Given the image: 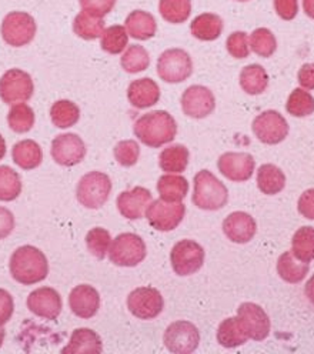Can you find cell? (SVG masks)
Instances as JSON below:
<instances>
[{
  "mask_svg": "<svg viewBox=\"0 0 314 354\" xmlns=\"http://www.w3.org/2000/svg\"><path fill=\"white\" fill-rule=\"evenodd\" d=\"M133 131L143 145L157 149L174 140L177 124L173 116L165 110H154L140 116L134 123Z\"/></svg>",
  "mask_w": 314,
  "mask_h": 354,
  "instance_id": "1",
  "label": "cell"
},
{
  "mask_svg": "<svg viewBox=\"0 0 314 354\" xmlns=\"http://www.w3.org/2000/svg\"><path fill=\"white\" fill-rule=\"evenodd\" d=\"M9 269L17 283L32 286L48 277L49 263L46 256L37 248L21 246L12 254Z\"/></svg>",
  "mask_w": 314,
  "mask_h": 354,
  "instance_id": "2",
  "label": "cell"
},
{
  "mask_svg": "<svg viewBox=\"0 0 314 354\" xmlns=\"http://www.w3.org/2000/svg\"><path fill=\"white\" fill-rule=\"evenodd\" d=\"M229 201V192L209 170H201L194 176L193 203L201 210H220Z\"/></svg>",
  "mask_w": 314,
  "mask_h": 354,
  "instance_id": "3",
  "label": "cell"
},
{
  "mask_svg": "<svg viewBox=\"0 0 314 354\" xmlns=\"http://www.w3.org/2000/svg\"><path fill=\"white\" fill-rule=\"evenodd\" d=\"M111 193L110 177L102 171L84 174L76 189V197L82 206L87 209H100Z\"/></svg>",
  "mask_w": 314,
  "mask_h": 354,
  "instance_id": "4",
  "label": "cell"
},
{
  "mask_svg": "<svg viewBox=\"0 0 314 354\" xmlns=\"http://www.w3.org/2000/svg\"><path fill=\"white\" fill-rule=\"evenodd\" d=\"M146 243L134 233L119 234L109 249L110 261L122 268H134L146 259Z\"/></svg>",
  "mask_w": 314,
  "mask_h": 354,
  "instance_id": "5",
  "label": "cell"
},
{
  "mask_svg": "<svg viewBox=\"0 0 314 354\" xmlns=\"http://www.w3.org/2000/svg\"><path fill=\"white\" fill-rule=\"evenodd\" d=\"M193 73L190 55L183 49H169L157 60V75L167 83H182Z\"/></svg>",
  "mask_w": 314,
  "mask_h": 354,
  "instance_id": "6",
  "label": "cell"
},
{
  "mask_svg": "<svg viewBox=\"0 0 314 354\" xmlns=\"http://www.w3.org/2000/svg\"><path fill=\"white\" fill-rule=\"evenodd\" d=\"M170 261L176 274L190 276L203 268L205 250L194 240H181L172 249Z\"/></svg>",
  "mask_w": 314,
  "mask_h": 354,
  "instance_id": "7",
  "label": "cell"
},
{
  "mask_svg": "<svg viewBox=\"0 0 314 354\" xmlns=\"http://www.w3.org/2000/svg\"><path fill=\"white\" fill-rule=\"evenodd\" d=\"M36 35V21L25 12L9 13L2 24V37L13 48H21L29 44Z\"/></svg>",
  "mask_w": 314,
  "mask_h": 354,
  "instance_id": "8",
  "label": "cell"
},
{
  "mask_svg": "<svg viewBox=\"0 0 314 354\" xmlns=\"http://www.w3.org/2000/svg\"><path fill=\"white\" fill-rule=\"evenodd\" d=\"M33 91L32 76L20 69H10L0 77V99L8 104L28 102Z\"/></svg>",
  "mask_w": 314,
  "mask_h": 354,
  "instance_id": "9",
  "label": "cell"
},
{
  "mask_svg": "<svg viewBox=\"0 0 314 354\" xmlns=\"http://www.w3.org/2000/svg\"><path fill=\"white\" fill-rule=\"evenodd\" d=\"M127 307L134 317L140 320H151L163 312L165 300L157 289L139 287L129 295Z\"/></svg>",
  "mask_w": 314,
  "mask_h": 354,
  "instance_id": "10",
  "label": "cell"
},
{
  "mask_svg": "<svg viewBox=\"0 0 314 354\" xmlns=\"http://www.w3.org/2000/svg\"><path fill=\"white\" fill-rule=\"evenodd\" d=\"M186 214V206L182 202H165V201H154L149 205L146 210V218L153 229L159 232H172L178 225Z\"/></svg>",
  "mask_w": 314,
  "mask_h": 354,
  "instance_id": "11",
  "label": "cell"
},
{
  "mask_svg": "<svg viewBox=\"0 0 314 354\" xmlns=\"http://www.w3.org/2000/svg\"><path fill=\"white\" fill-rule=\"evenodd\" d=\"M163 342L166 348L174 354H189L198 347L200 333L193 323L178 320L166 328Z\"/></svg>",
  "mask_w": 314,
  "mask_h": 354,
  "instance_id": "12",
  "label": "cell"
},
{
  "mask_svg": "<svg viewBox=\"0 0 314 354\" xmlns=\"http://www.w3.org/2000/svg\"><path fill=\"white\" fill-rule=\"evenodd\" d=\"M253 131L261 143L279 145L288 135V123L276 110H267L255 119Z\"/></svg>",
  "mask_w": 314,
  "mask_h": 354,
  "instance_id": "13",
  "label": "cell"
},
{
  "mask_svg": "<svg viewBox=\"0 0 314 354\" xmlns=\"http://www.w3.org/2000/svg\"><path fill=\"white\" fill-rule=\"evenodd\" d=\"M86 156L84 142L75 133H63L52 142V158L60 166H76Z\"/></svg>",
  "mask_w": 314,
  "mask_h": 354,
  "instance_id": "14",
  "label": "cell"
},
{
  "mask_svg": "<svg viewBox=\"0 0 314 354\" xmlns=\"http://www.w3.org/2000/svg\"><path fill=\"white\" fill-rule=\"evenodd\" d=\"M237 317L249 339L260 342L270 333V319L264 310L255 303H243L237 310Z\"/></svg>",
  "mask_w": 314,
  "mask_h": 354,
  "instance_id": "15",
  "label": "cell"
},
{
  "mask_svg": "<svg viewBox=\"0 0 314 354\" xmlns=\"http://www.w3.org/2000/svg\"><path fill=\"white\" fill-rule=\"evenodd\" d=\"M216 99L210 88L205 86H190L182 96V109L186 116L193 119H205L213 113Z\"/></svg>",
  "mask_w": 314,
  "mask_h": 354,
  "instance_id": "16",
  "label": "cell"
},
{
  "mask_svg": "<svg viewBox=\"0 0 314 354\" xmlns=\"http://www.w3.org/2000/svg\"><path fill=\"white\" fill-rule=\"evenodd\" d=\"M28 307L33 315L46 320H56L63 308V301L52 287H39L28 297Z\"/></svg>",
  "mask_w": 314,
  "mask_h": 354,
  "instance_id": "17",
  "label": "cell"
},
{
  "mask_svg": "<svg viewBox=\"0 0 314 354\" xmlns=\"http://www.w3.org/2000/svg\"><path fill=\"white\" fill-rule=\"evenodd\" d=\"M219 170L232 182L249 180L255 171V159L249 153H224L219 159Z\"/></svg>",
  "mask_w": 314,
  "mask_h": 354,
  "instance_id": "18",
  "label": "cell"
},
{
  "mask_svg": "<svg viewBox=\"0 0 314 354\" xmlns=\"http://www.w3.org/2000/svg\"><path fill=\"white\" fill-rule=\"evenodd\" d=\"M223 232L230 241L244 245V243H249L255 237L257 225L250 214L244 212H234L224 218Z\"/></svg>",
  "mask_w": 314,
  "mask_h": 354,
  "instance_id": "19",
  "label": "cell"
},
{
  "mask_svg": "<svg viewBox=\"0 0 314 354\" xmlns=\"http://www.w3.org/2000/svg\"><path fill=\"white\" fill-rule=\"evenodd\" d=\"M151 193L145 187H134L126 190L118 197V209L127 220H139L146 214L151 203Z\"/></svg>",
  "mask_w": 314,
  "mask_h": 354,
  "instance_id": "20",
  "label": "cell"
},
{
  "mask_svg": "<svg viewBox=\"0 0 314 354\" xmlns=\"http://www.w3.org/2000/svg\"><path fill=\"white\" fill-rule=\"evenodd\" d=\"M69 306L80 319H92L100 308V296L93 286L80 284L71 292Z\"/></svg>",
  "mask_w": 314,
  "mask_h": 354,
  "instance_id": "21",
  "label": "cell"
},
{
  "mask_svg": "<svg viewBox=\"0 0 314 354\" xmlns=\"http://www.w3.org/2000/svg\"><path fill=\"white\" fill-rule=\"evenodd\" d=\"M127 99L136 109H147L154 106L160 99V87L149 77L138 79L130 83L127 88Z\"/></svg>",
  "mask_w": 314,
  "mask_h": 354,
  "instance_id": "22",
  "label": "cell"
},
{
  "mask_svg": "<svg viewBox=\"0 0 314 354\" xmlns=\"http://www.w3.org/2000/svg\"><path fill=\"white\" fill-rule=\"evenodd\" d=\"M102 339L96 331L91 328H76L72 337L69 340V344L63 347V354H79V353H102Z\"/></svg>",
  "mask_w": 314,
  "mask_h": 354,
  "instance_id": "23",
  "label": "cell"
},
{
  "mask_svg": "<svg viewBox=\"0 0 314 354\" xmlns=\"http://www.w3.org/2000/svg\"><path fill=\"white\" fill-rule=\"evenodd\" d=\"M13 162L24 170H32L41 165L43 151L39 143L35 140H21L13 146L12 150Z\"/></svg>",
  "mask_w": 314,
  "mask_h": 354,
  "instance_id": "24",
  "label": "cell"
},
{
  "mask_svg": "<svg viewBox=\"0 0 314 354\" xmlns=\"http://www.w3.org/2000/svg\"><path fill=\"white\" fill-rule=\"evenodd\" d=\"M127 33L138 40H149L156 35L157 24L153 15L145 10H134L126 19Z\"/></svg>",
  "mask_w": 314,
  "mask_h": 354,
  "instance_id": "25",
  "label": "cell"
},
{
  "mask_svg": "<svg viewBox=\"0 0 314 354\" xmlns=\"http://www.w3.org/2000/svg\"><path fill=\"white\" fill-rule=\"evenodd\" d=\"M157 192H159L162 201L176 203L182 202L189 193V182L183 176L163 174L157 182Z\"/></svg>",
  "mask_w": 314,
  "mask_h": 354,
  "instance_id": "26",
  "label": "cell"
},
{
  "mask_svg": "<svg viewBox=\"0 0 314 354\" xmlns=\"http://www.w3.org/2000/svg\"><path fill=\"white\" fill-rule=\"evenodd\" d=\"M308 263L299 261V259L291 253V252H284L277 261V273L279 276L291 284H296L304 280L306 274L308 273Z\"/></svg>",
  "mask_w": 314,
  "mask_h": 354,
  "instance_id": "27",
  "label": "cell"
},
{
  "mask_svg": "<svg viewBox=\"0 0 314 354\" xmlns=\"http://www.w3.org/2000/svg\"><path fill=\"white\" fill-rule=\"evenodd\" d=\"M190 32L198 40H216L223 32V20L217 15L203 13L192 21Z\"/></svg>",
  "mask_w": 314,
  "mask_h": 354,
  "instance_id": "28",
  "label": "cell"
},
{
  "mask_svg": "<svg viewBox=\"0 0 314 354\" xmlns=\"http://www.w3.org/2000/svg\"><path fill=\"white\" fill-rule=\"evenodd\" d=\"M248 335L239 320V317H229L219 326L217 342L226 348H234L248 342Z\"/></svg>",
  "mask_w": 314,
  "mask_h": 354,
  "instance_id": "29",
  "label": "cell"
},
{
  "mask_svg": "<svg viewBox=\"0 0 314 354\" xmlns=\"http://www.w3.org/2000/svg\"><path fill=\"white\" fill-rule=\"evenodd\" d=\"M286 186V176L275 165H263L257 171V187L261 193L273 196L280 193Z\"/></svg>",
  "mask_w": 314,
  "mask_h": 354,
  "instance_id": "30",
  "label": "cell"
},
{
  "mask_svg": "<svg viewBox=\"0 0 314 354\" xmlns=\"http://www.w3.org/2000/svg\"><path fill=\"white\" fill-rule=\"evenodd\" d=\"M189 149L183 145H173L159 156V166L166 173H182L189 165Z\"/></svg>",
  "mask_w": 314,
  "mask_h": 354,
  "instance_id": "31",
  "label": "cell"
},
{
  "mask_svg": "<svg viewBox=\"0 0 314 354\" xmlns=\"http://www.w3.org/2000/svg\"><path fill=\"white\" fill-rule=\"evenodd\" d=\"M73 32L84 40L99 39L104 32V20H103V17H99V16H95L86 10H82L75 17Z\"/></svg>",
  "mask_w": 314,
  "mask_h": 354,
  "instance_id": "32",
  "label": "cell"
},
{
  "mask_svg": "<svg viewBox=\"0 0 314 354\" xmlns=\"http://www.w3.org/2000/svg\"><path fill=\"white\" fill-rule=\"evenodd\" d=\"M268 84V76L260 64H250L240 73V86L246 93L260 95L263 93Z\"/></svg>",
  "mask_w": 314,
  "mask_h": 354,
  "instance_id": "33",
  "label": "cell"
},
{
  "mask_svg": "<svg viewBox=\"0 0 314 354\" xmlns=\"http://www.w3.org/2000/svg\"><path fill=\"white\" fill-rule=\"evenodd\" d=\"M50 118L59 129L72 127L80 119V109L71 100H59L50 109Z\"/></svg>",
  "mask_w": 314,
  "mask_h": 354,
  "instance_id": "34",
  "label": "cell"
},
{
  "mask_svg": "<svg viewBox=\"0 0 314 354\" xmlns=\"http://www.w3.org/2000/svg\"><path fill=\"white\" fill-rule=\"evenodd\" d=\"M159 12L169 24H185L192 13V0H160Z\"/></svg>",
  "mask_w": 314,
  "mask_h": 354,
  "instance_id": "35",
  "label": "cell"
},
{
  "mask_svg": "<svg viewBox=\"0 0 314 354\" xmlns=\"http://www.w3.org/2000/svg\"><path fill=\"white\" fill-rule=\"evenodd\" d=\"M291 253L299 260L304 263H310L314 260V229L313 227H302L299 229L293 240H291Z\"/></svg>",
  "mask_w": 314,
  "mask_h": 354,
  "instance_id": "36",
  "label": "cell"
},
{
  "mask_svg": "<svg viewBox=\"0 0 314 354\" xmlns=\"http://www.w3.org/2000/svg\"><path fill=\"white\" fill-rule=\"evenodd\" d=\"M120 63L123 71H126L127 73H139L149 68L150 56L149 52L143 46H140V44H131L123 53Z\"/></svg>",
  "mask_w": 314,
  "mask_h": 354,
  "instance_id": "37",
  "label": "cell"
},
{
  "mask_svg": "<svg viewBox=\"0 0 314 354\" xmlns=\"http://www.w3.org/2000/svg\"><path fill=\"white\" fill-rule=\"evenodd\" d=\"M21 193V180L17 171L0 166V202H13Z\"/></svg>",
  "mask_w": 314,
  "mask_h": 354,
  "instance_id": "38",
  "label": "cell"
},
{
  "mask_svg": "<svg viewBox=\"0 0 314 354\" xmlns=\"http://www.w3.org/2000/svg\"><path fill=\"white\" fill-rule=\"evenodd\" d=\"M9 127L16 133H28L35 124V112L26 103L15 104L8 115Z\"/></svg>",
  "mask_w": 314,
  "mask_h": 354,
  "instance_id": "39",
  "label": "cell"
},
{
  "mask_svg": "<svg viewBox=\"0 0 314 354\" xmlns=\"http://www.w3.org/2000/svg\"><path fill=\"white\" fill-rule=\"evenodd\" d=\"M129 43L127 30L120 26H110L102 35V49L110 55H120Z\"/></svg>",
  "mask_w": 314,
  "mask_h": 354,
  "instance_id": "40",
  "label": "cell"
},
{
  "mask_svg": "<svg viewBox=\"0 0 314 354\" xmlns=\"http://www.w3.org/2000/svg\"><path fill=\"white\" fill-rule=\"evenodd\" d=\"M286 109L291 116H310L314 112V97L308 92H306L304 88H295L288 96Z\"/></svg>",
  "mask_w": 314,
  "mask_h": 354,
  "instance_id": "41",
  "label": "cell"
},
{
  "mask_svg": "<svg viewBox=\"0 0 314 354\" xmlns=\"http://www.w3.org/2000/svg\"><path fill=\"white\" fill-rule=\"evenodd\" d=\"M250 46L257 56L270 57L277 49V41L270 30L266 28H260L252 33Z\"/></svg>",
  "mask_w": 314,
  "mask_h": 354,
  "instance_id": "42",
  "label": "cell"
},
{
  "mask_svg": "<svg viewBox=\"0 0 314 354\" xmlns=\"http://www.w3.org/2000/svg\"><path fill=\"white\" fill-rule=\"evenodd\" d=\"M86 245L89 252L95 257L103 260L111 246V236L103 227H95L86 236Z\"/></svg>",
  "mask_w": 314,
  "mask_h": 354,
  "instance_id": "43",
  "label": "cell"
},
{
  "mask_svg": "<svg viewBox=\"0 0 314 354\" xmlns=\"http://www.w3.org/2000/svg\"><path fill=\"white\" fill-rule=\"evenodd\" d=\"M140 156V147L134 140L119 142L115 147V159L123 167H131L138 163Z\"/></svg>",
  "mask_w": 314,
  "mask_h": 354,
  "instance_id": "44",
  "label": "cell"
},
{
  "mask_svg": "<svg viewBox=\"0 0 314 354\" xmlns=\"http://www.w3.org/2000/svg\"><path fill=\"white\" fill-rule=\"evenodd\" d=\"M226 48H228V52L234 59H246L250 53L248 35L244 32L232 33L226 41Z\"/></svg>",
  "mask_w": 314,
  "mask_h": 354,
  "instance_id": "45",
  "label": "cell"
},
{
  "mask_svg": "<svg viewBox=\"0 0 314 354\" xmlns=\"http://www.w3.org/2000/svg\"><path fill=\"white\" fill-rule=\"evenodd\" d=\"M82 10H86L99 17H104L113 10L116 0H79Z\"/></svg>",
  "mask_w": 314,
  "mask_h": 354,
  "instance_id": "46",
  "label": "cell"
},
{
  "mask_svg": "<svg viewBox=\"0 0 314 354\" xmlns=\"http://www.w3.org/2000/svg\"><path fill=\"white\" fill-rule=\"evenodd\" d=\"M13 297L5 289H0V326H5L13 316Z\"/></svg>",
  "mask_w": 314,
  "mask_h": 354,
  "instance_id": "47",
  "label": "cell"
},
{
  "mask_svg": "<svg viewBox=\"0 0 314 354\" xmlns=\"http://www.w3.org/2000/svg\"><path fill=\"white\" fill-rule=\"evenodd\" d=\"M275 9L283 20H293L299 12L297 0H275Z\"/></svg>",
  "mask_w": 314,
  "mask_h": 354,
  "instance_id": "48",
  "label": "cell"
},
{
  "mask_svg": "<svg viewBox=\"0 0 314 354\" xmlns=\"http://www.w3.org/2000/svg\"><path fill=\"white\" fill-rule=\"evenodd\" d=\"M299 212L306 218L314 220V189H308L300 196Z\"/></svg>",
  "mask_w": 314,
  "mask_h": 354,
  "instance_id": "49",
  "label": "cell"
},
{
  "mask_svg": "<svg viewBox=\"0 0 314 354\" xmlns=\"http://www.w3.org/2000/svg\"><path fill=\"white\" fill-rule=\"evenodd\" d=\"M15 229V216L10 210L0 207V240L6 239Z\"/></svg>",
  "mask_w": 314,
  "mask_h": 354,
  "instance_id": "50",
  "label": "cell"
},
{
  "mask_svg": "<svg viewBox=\"0 0 314 354\" xmlns=\"http://www.w3.org/2000/svg\"><path fill=\"white\" fill-rule=\"evenodd\" d=\"M299 83L307 91H314V63H307L299 71Z\"/></svg>",
  "mask_w": 314,
  "mask_h": 354,
  "instance_id": "51",
  "label": "cell"
},
{
  "mask_svg": "<svg viewBox=\"0 0 314 354\" xmlns=\"http://www.w3.org/2000/svg\"><path fill=\"white\" fill-rule=\"evenodd\" d=\"M304 293H306V297L314 304V274H313V276L310 277V280L306 283Z\"/></svg>",
  "mask_w": 314,
  "mask_h": 354,
  "instance_id": "52",
  "label": "cell"
},
{
  "mask_svg": "<svg viewBox=\"0 0 314 354\" xmlns=\"http://www.w3.org/2000/svg\"><path fill=\"white\" fill-rule=\"evenodd\" d=\"M303 8L306 15L314 19V0H303Z\"/></svg>",
  "mask_w": 314,
  "mask_h": 354,
  "instance_id": "53",
  "label": "cell"
},
{
  "mask_svg": "<svg viewBox=\"0 0 314 354\" xmlns=\"http://www.w3.org/2000/svg\"><path fill=\"white\" fill-rule=\"evenodd\" d=\"M5 154H6V142H5L3 136L0 135V160L5 158Z\"/></svg>",
  "mask_w": 314,
  "mask_h": 354,
  "instance_id": "54",
  "label": "cell"
},
{
  "mask_svg": "<svg viewBox=\"0 0 314 354\" xmlns=\"http://www.w3.org/2000/svg\"><path fill=\"white\" fill-rule=\"evenodd\" d=\"M5 337H6V330L3 328V326H0V347H2V346H3Z\"/></svg>",
  "mask_w": 314,
  "mask_h": 354,
  "instance_id": "55",
  "label": "cell"
},
{
  "mask_svg": "<svg viewBox=\"0 0 314 354\" xmlns=\"http://www.w3.org/2000/svg\"><path fill=\"white\" fill-rule=\"evenodd\" d=\"M237 2H249V0H237Z\"/></svg>",
  "mask_w": 314,
  "mask_h": 354,
  "instance_id": "56",
  "label": "cell"
}]
</instances>
